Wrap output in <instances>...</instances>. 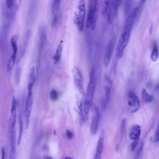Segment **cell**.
Listing matches in <instances>:
<instances>
[{
	"instance_id": "cell-34",
	"label": "cell",
	"mask_w": 159,
	"mask_h": 159,
	"mask_svg": "<svg viewBox=\"0 0 159 159\" xmlns=\"http://www.w3.org/2000/svg\"><path fill=\"white\" fill-rule=\"evenodd\" d=\"M153 28V23H151L149 29V33L151 35L152 33Z\"/></svg>"
},
{
	"instance_id": "cell-31",
	"label": "cell",
	"mask_w": 159,
	"mask_h": 159,
	"mask_svg": "<svg viewBox=\"0 0 159 159\" xmlns=\"http://www.w3.org/2000/svg\"><path fill=\"white\" fill-rule=\"evenodd\" d=\"M154 141L155 142H157L159 141V124L155 133V138H154Z\"/></svg>"
},
{
	"instance_id": "cell-2",
	"label": "cell",
	"mask_w": 159,
	"mask_h": 159,
	"mask_svg": "<svg viewBox=\"0 0 159 159\" xmlns=\"http://www.w3.org/2000/svg\"><path fill=\"white\" fill-rule=\"evenodd\" d=\"M95 68H91L90 73V81L88 85L86 95L83 105V115L84 119L86 120L90 110L94 96L95 88Z\"/></svg>"
},
{
	"instance_id": "cell-33",
	"label": "cell",
	"mask_w": 159,
	"mask_h": 159,
	"mask_svg": "<svg viewBox=\"0 0 159 159\" xmlns=\"http://www.w3.org/2000/svg\"><path fill=\"white\" fill-rule=\"evenodd\" d=\"M6 1L7 8H10L13 6V1L12 0H6Z\"/></svg>"
},
{
	"instance_id": "cell-13",
	"label": "cell",
	"mask_w": 159,
	"mask_h": 159,
	"mask_svg": "<svg viewBox=\"0 0 159 159\" xmlns=\"http://www.w3.org/2000/svg\"><path fill=\"white\" fill-rule=\"evenodd\" d=\"M31 34V29H29L26 31L23 35L21 45L20 54L22 57L24 55Z\"/></svg>"
},
{
	"instance_id": "cell-7",
	"label": "cell",
	"mask_w": 159,
	"mask_h": 159,
	"mask_svg": "<svg viewBox=\"0 0 159 159\" xmlns=\"http://www.w3.org/2000/svg\"><path fill=\"white\" fill-rule=\"evenodd\" d=\"M33 96L32 91H28L27 98L25 115V116L26 128L27 129L29 128L30 116L33 106Z\"/></svg>"
},
{
	"instance_id": "cell-24",
	"label": "cell",
	"mask_w": 159,
	"mask_h": 159,
	"mask_svg": "<svg viewBox=\"0 0 159 159\" xmlns=\"http://www.w3.org/2000/svg\"><path fill=\"white\" fill-rule=\"evenodd\" d=\"M132 1H126L124 3V12L126 15H128L131 10L132 6Z\"/></svg>"
},
{
	"instance_id": "cell-29",
	"label": "cell",
	"mask_w": 159,
	"mask_h": 159,
	"mask_svg": "<svg viewBox=\"0 0 159 159\" xmlns=\"http://www.w3.org/2000/svg\"><path fill=\"white\" fill-rule=\"evenodd\" d=\"M15 77L17 83H19L20 82V67L17 66L16 68L15 71Z\"/></svg>"
},
{
	"instance_id": "cell-36",
	"label": "cell",
	"mask_w": 159,
	"mask_h": 159,
	"mask_svg": "<svg viewBox=\"0 0 159 159\" xmlns=\"http://www.w3.org/2000/svg\"><path fill=\"white\" fill-rule=\"evenodd\" d=\"M119 150V145L118 144H117L116 147V152H117Z\"/></svg>"
},
{
	"instance_id": "cell-5",
	"label": "cell",
	"mask_w": 159,
	"mask_h": 159,
	"mask_svg": "<svg viewBox=\"0 0 159 159\" xmlns=\"http://www.w3.org/2000/svg\"><path fill=\"white\" fill-rule=\"evenodd\" d=\"M128 108L132 113H135L139 109L140 104L138 98L134 92L130 91L128 93Z\"/></svg>"
},
{
	"instance_id": "cell-30",
	"label": "cell",
	"mask_w": 159,
	"mask_h": 159,
	"mask_svg": "<svg viewBox=\"0 0 159 159\" xmlns=\"http://www.w3.org/2000/svg\"><path fill=\"white\" fill-rule=\"evenodd\" d=\"M139 142V139L135 140L132 144L131 146V151H133L137 146Z\"/></svg>"
},
{
	"instance_id": "cell-14",
	"label": "cell",
	"mask_w": 159,
	"mask_h": 159,
	"mask_svg": "<svg viewBox=\"0 0 159 159\" xmlns=\"http://www.w3.org/2000/svg\"><path fill=\"white\" fill-rule=\"evenodd\" d=\"M105 131L104 129H103L100 133L99 141H98L96 148V152L95 156L101 158L102 153L103 149Z\"/></svg>"
},
{
	"instance_id": "cell-8",
	"label": "cell",
	"mask_w": 159,
	"mask_h": 159,
	"mask_svg": "<svg viewBox=\"0 0 159 159\" xmlns=\"http://www.w3.org/2000/svg\"><path fill=\"white\" fill-rule=\"evenodd\" d=\"M112 80L109 76L106 75L104 78V90L105 91V98L103 102V107L104 109L108 104L110 99L111 95V88Z\"/></svg>"
},
{
	"instance_id": "cell-25",
	"label": "cell",
	"mask_w": 159,
	"mask_h": 159,
	"mask_svg": "<svg viewBox=\"0 0 159 159\" xmlns=\"http://www.w3.org/2000/svg\"><path fill=\"white\" fill-rule=\"evenodd\" d=\"M126 123V119L123 118L121 119L120 124V132L121 136L123 137L125 131Z\"/></svg>"
},
{
	"instance_id": "cell-37",
	"label": "cell",
	"mask_w": 159,
	"mask_h": 159,
	"mask_svg": "<svg viewBox=\"0 0 159 159\" xmlns=\"http://www.w3.org/2000/svg\"><path fill=\"white\" fill-rule=\"evenodd\" d=\"M46 159H54L52 157L50 156H47L46 157Z\"/></svg>"
},
{
	"instance_id": "cell-12",
	"label": "cell",
	"mask_w": 159,
	"mask_h": 159,
	"mask_svg": "<svg viewBox=\"0 0 159 159\" xmlns=\"http://www.w3.org/2000/svg\"><path fill=\"white\" fill-rule=\"evenodd\" d=\"M93 10L91 17L90 28L94 30L96 28V22L100 10V3L98 1H92Z\"/></svg>"
},
{
	"instance_id": "cell-18",
	"label": "cell",
	"mask_w": 159,
	"mask_h": 159,
	"mask_svg": "<svg viewBox=\"0 0 159 159\" xmlns=\"http://www.w3.org/2000/svg\"><path fill=\"white\" fill-rule=\"evenodd\" d=\"M18 36L17 34L13 35L10 39V43L13 50L12 54L16 55L17 50V42Z\"/></svg>"
},
{
	"instance_id": "cell-15",
	"label": "cell",
	"mask_w": 159,
	"mask_h": 159,
	"mask_svg": "<svg viewBox=\"0 0 159 159\" xmlns=\"http://www.w3.org/2000/svg\"><path fill=\"white\" fill-rule=\"evenodd\" d=\"M141 133V127L137 124L134 125L131 128L129 133L130 139L136 140L139 139Z\"/></svg>"
},
{
	"instance_id": "cell-6",
	"label": "cell",
	"mask_w": 159,
	"mask_h": 159,
	"mask_svg": "<svg viewBox=\"0 0 159 159\" xmlns=\"http://www.w3.org/2000/svg\"><path fill=\"white\" fill-rule=\"evenodd\" d=\"M121 3V1H110L109 8L107 13V20L109 24H112L114 20Z\"/></svg>"
},
{
	"instance_id": "cell-9",
	"label": "cell",
	"mask_w": 159,
	"mask_h": 159,
	"mask_svg": "<svg viewBox=\"0 0 159 159\" xmlns=\"http://www.w3.org/2000/svg\"><path fill=\"white\" fill-rule=\"evenodd\" d=\"M116 43L115 37L112 38L109 41L106 49L105 53L104 58V63L105 66L107 67L109 65L111 57L113 54Z\"/></svg>"
},
{
	"instance_id": "cell-23",
	"label": "cell",
	"mask_w": 159,
	"mask_h": 159,
	"mask_svg": "<svg viewBox=\"0 0 159 159\" xmlns=\"http://www.w3.org/2000/svg\"><path fill=\"white\" fill-rule=\"evenodd\" d=\"M61 4L60 0H54L52 3V12L54 15L57 14Z\"/></svg>"
},
{
	"instance_id": "cell-1",
	"label": "cell",
	"mask_w": 159,
	"mask_h": 159,
	"mask_svg": "<svg viewBox=\"0 0 159 159\" xmlns=\"http://www.w3.org/2000/svg\"><path fill=\"white\" fill-rule=\"evenodd\" d=\"M138 7H135L128 15L116 49V56L118 59L122 57L124 50L128 44L131 31L135 18L138 15Z\"/></svg>"
},
{
	"instance_id": "cell-21",
	"label": "cell",
	"mask_w": 159,
	"mask_h": 159,
	"mask_svg": "<svg viewBox=\"0 0 159 159\" xmlns=\"http://www.w3.org/2000/svg\"><path fill=\"white\" fill-rule=\"evenodd\" d=\"M62 51V45L61 43L59 44L55 54L54 56L53 59L55 63H58L61 57Z\"/></svg>"
},
{
	"instance_id": "cell-19",
	"label": "cell",
	"mask_w": 159,
	"mask_h": 159,
	"mask_svg": "<svg viewBox=\"0 0 159 159\" xmlns=\"http://www.w3.org/2000/svg\"><path fill=\"white\" fill-rule=\"evenodd\" d=\"M39 37V47L42 49L44 45L46 37L45 29L43 27L40 29Z\"/></svg>"
},
{
	"instance_id": "cell-38",
	"label": "cell",
	"mask_w": 159,
	"mask_h": 159,
	"mask_svg": "<svg viewBox=\"0 0 159 159\" xmlns=\"http://www.w3.org/2000/svg\"><path fill=\"white\" fill-rule=\"evenodd\" d=\"M64 159H73V158L71 157H67L65 158Z\"/></svg>"
},
{
	"instance_id": "cell-28",
	"label": "cell",
	"mask_w": 159,
	"mask_h": 159,
	"mask_svg": "<svg viewBox=\"0 0 159 159\" xmlns=\"http://www.w3.org/2000/svg\"><path fill=\"white\" fill-rule=\"evenodd\" d=\"M50 96L51 100L53 101H56L58 98V93L55 90H53L50 92Z\"/></svg>"
},
{
	"instance_id": "cell-39",
	"label": "cell",
	"mask_w": 159,
	"mask_h": 159,
	"mask_svg": "<svg viewBox=\"0 0 159 159\" xmlns=\"http://www.w3.org/2000/svg\"><path fill=\"white\" fill-rule=\"evenodd\" d=\"M157 89H158V90L159 91V83L158 84V86H157Z\"/></svg>"
},
{
	"instance_id": "cell-3",
	"label": "cell",
	"mask_w": 159,
	"mask_h": 159,
	"mask_svg": "<svg viewBox=\"0 0 159 159\" xmlns=\"http://www.w3.org/2000/svg\"><path fill=\"white\" fill-rule=\"evenodd\" d=\"M16 123L9 122L8 136L9 143V159H16V142L15 126Z\"/></svg>"
},
{
	"instance_id": "cell-10",
	"label": "cell",
	"mask_w": 159,
	"mask_h": 159,
	"mask_svg": "<svg viewBox=\"0 0 159 159\" xmlns=\"http://www.w3.org/2000/svg\"><path fill=\"white\" fill-rule=\"evenodd\" d=\"M100 119V113L99 109L98 107H96L92 116L90 126L91 132L93 135H95L97 132Z\"/></svg>"
},
{
	"instance_id": "cell-35",
	"label": "cell",
	"mask_w": 159,
	"mask_h": 159,
	"mask_svg": "<svg viewBox=\"0 0 159 159\" xmlns=\"http://www.w3.org/2000/svg\"><path fill=\"white\" fill-rule=\"evenodd\" d=\"M2 158L1 159H5V151L4 149L3 148L2 149Z\"/></svg>"
},
{
	"instance_id": "cell-4",
	"label": "cell",
	"mask_w": 159,
	"mask_h": 159,
	"mask_svg": "<svg viewBox=\"0 0 159 159\" xmlns=\"http://www.w3.org/2000/svg\"><path fill=\"white\" fill-rule=\"evenodd\" d=\"M86 4L85 1L82 0L79 1L78 6V13L74 14L73 21L79 31H83L84 28V22L86 14Z\"/></svg>"
},
{
	"instance_id": "cell-22",
	"label": "cell",
	"mask_w": 159,
	"mask_h": 159,
	"mask_svg": "<svg viewBox=\"0 0 159 159\" xmlns=\"http://www.w3.org/2000/svg\"><path fill=\"white\" fill-rule=\"evenodd\" d=\"M16 55L12 54L9 58L7 63V70L9 73H10L15 63Z\"/></svg>"
},
{
	"instance_id": "cell-11",
	"label": "cell",
	"mask_w": 159,
	"mask_h": 159,
	"mask_svg": "<svg viewBox=\"0 0 159 159\" xmlns=\"http://www.w3.org/2000/svg\"><path fill=\"white\" fill-rule=\"evenodd\" d=\"M74 82L79 91L82 94L84 93L82 85V74L79 69L74 67L73 70Z\"/></svg>"
},
{
	"instance_id": "cell-20",
	"label": "cell",
	"mask_w": 159,
	"mask_h": 159,
	"mask_svg": "<svg viewBox=\"0 0 159 159\" xmlns=\"http://www.w3.org/2000/svg\"><path fill=\"white\" fill-rule=\"evenodd\" d=\"M142 96L144 101L146 103L151 102L153 99V96L149 94L144 88L142 89Z\"/></svg>"
},
{
	"instance_id": "cell-17",
	"label": "cell",
	"mask_w": 159,
	"mask_h": 159,
	"mask_svg": "<svg viewBox=\"0 0 159 159\" xmlns=\"http://www.w3.org/2000/svg\"><path fill=\"white\" fill-rule=\"evenodd\" d=\"M159 55L158 48L156 41H154L152 52L151 55V59L153 62H156L158 59Z\"/></svg>"
},
{
	"instance_id": "cell-16",
	"label": "cell",
	"mask_w": 159,
	"mask_h": 159,
	"mask_svg": "<svg viewBox=\"0 0 159 159\" xmlns=\"http://www.w3.org/2000/svg\"><path fill=\"white\" fill-rule=\"evenodd\" d=\"M27 89L28 91H32L35 80V70L34 67H32L29 71L28 78Z\"/></svg>"
},
{
	"instance_id": "cell-32",
	"label": "cell",
	"mask_w": 159,
	"mask_h": 159,
	"mask_svg": "<svg viewBox=\"0 0 159 159\" xmlns=\"http://www.w3.org/2000/svg\"><path fill=\"white\" fill-rule=\"evenodd\" d=\"M66 135L67 138L68 139H71L73 137V134L72 132L69 130H66Z\"/></svg>"
},
{
	"instance_id": "cell-26",
	"label": "cell",
	"mask_w": 159,
	"mask_h": 159,
	"mask_svg": "<svg viewBox=\"0 0 159 159\" xmlns=\"http://www.w3.org/2000/svg\"><path fill=\"white\" fill-rule=\"evenodd\" d=\"M109 1H104L102 9V13L104 15L107 13L109 6Z\"/></svg>"
},
{
	"instance_id": "cell-27",
	"label": "cell",
	"mask_w": 159,
	"mask_h": 159,
	"mask_svg": "<svg viewBox=\"0 0 159 159\" xmlns=\"http://www.w3.org/2000/svg\"><path fill=\"white\" fill-rule=\"evenodd\" d=\"M22 121L21 119L20 120V125H19V133L18 138L17 141V144L18 145H19L20 144V142L22 137Z\"/></svg>"
}]
</instances>
